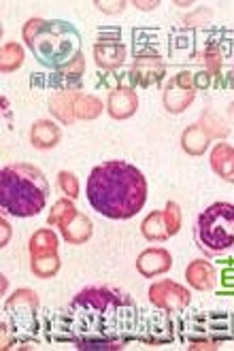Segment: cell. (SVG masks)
I'll return each instance as SVG.
<instances>
[{"instance_id": "cell-3", "label": "cell", "mask_w": 234, "mask_h": 351, "mask_svg": "<svg viewBox=\"0 0 234 351\" xmlns=\"http://www.w3.org/2000/svg\"><path fill=\"white\" fill-rule=\"evenodd\" d=\"M21 34L38 64L49 71H64L83 56V38L79 30L64 19L32 17L26 22Z\"/></svg>"}, {"instance_id": "cell-5", "label": "cell", "mask_w": 234, "mask_h": 351, "mask_svg": "<svg viewBox=\"0 0 234 351\" xmlns=\"http://www.w3.org/2000/svg\"><path fill=\"white\" fill-rule=\"evenodd\" d=\"M196 247L207 258H234V204L213 202L196 217Z\"/></svg>"}, {"instance_id": "cell-24", "label": "cell", "mask_w": 234, "mask_h": 351, "mask_svg": "<svg viewBox=\"0 0 234 351\" xmlns=\"http://www.w3.org/2000/svg\"><path fill=\"white\" fill-rule=\"evenodd\" d=\"M75 204H73V198H62L54 204V209L49 211V217H47V223L49 226H60L67 221L73 213H75Z\"/></svg>"}, {"instance_id": "cell-10", "label": "cell", "mask_w": 234, "mask_h": 351, "mask_svg": "<svg viewBox=\"0 0 234 351\" xmlns=\"http://www.w3.org/2000/svg\"><path fill=\"white\" fill-rule=\"evenodd\" d=\"M137 109H139V96L132 88H117L109 94V100H106V113L117 121L132 117Z\"/></svg>"}, {"instance_id": "cell-25", "label": "cell", "mask_w": 234, "mask_h": 351, "mask_svg": "<svg viewBox=\"0 0 234 351\" xmlns=\"http://www.w3.org/2000/svg\"><path fill=\"white\" fill-rule=\"evenodd\" d=\"M162 213H164V221H166V226H168L170 237L177 234L179 228H181V211H179V204H177L175 200L166 202V209H164Z\"/></svg>"}, {"instance_id": "cell-29", "label": "cell", "mask_w": 234, "mask_h": 351, "mask_svg": "<svg viewBox=\"0 0 234 351\" xmlns=\"http://www.w3.org/2000/svg\"><path fill=\"white\" fill-rule=\"evenodd\" d=\"M137 5H139L141 9H154V7H156L158 3H149V5H147V3H137Z\"/></svg>"}, {"instance_id": "cell-12", "label": "cell", "mask_w": 234, "mask_h": 351, "mask_svg": "<svg viewBox=\"0 0 234 351\" xmlns=\"http://www.w3.org/2000/svg\"><path fill=\"white\" fill-rule=\"evenodd\" d=\"M185 279L187 283L198 292H211L218 287V271L211 262L194 260L185 268Z\"/></svg>"}, {"instance_id": "cell-15", "label": "cell", "mask_w": 234, "mask_h": 351, "mask_svg": "<svg viewBox=\"0 0 234 351\" xmlns=\"http://www.w3.org/2000/svg\"><path fill=\"white\" fill-rule=\"evenodd\" d=\"M211 171L226 183H234V147L228 143H218L211 152Z\"/></svg>"}, {"instance_id": "cell-7", "label": "cell", "mask_w": 234, "mask_h": 351, "mask_svg": "<svg viewBox=\"0 0 234 351\" xmlns=\"http://www.w3.org/2000/svg\"><path fill=\"white\" fill-rule=\"evenodd\" d=\"M147 296H149V302L164 313H181L191 300V294L187 287L170 281V279L156 281L152 287H149Z\"/></svg>"}, {"instance_id": "cell-9", "label": "cell", "mask_w": 234, "mask_h": 351, "mask_svg": "<svg viewBox=\"0 0 234 351\" xmlns=\"http://www.w3.org/2000/svg\"><path fill=\"white\" fill-rule=\"evenodd\" d=\"M94 60L102 71H115L126 60V45L115 36H102L94 45Z\"/></svg>"}, {"instance_id": "cell-22", "label": "cell", "mask_w": 234, "mask_h": 351, "mask_svg": "<svg viewBox=\"0 0 234 351\" xmlns=\"http://www.w3.org/2000/svg\"><path fill=\"white\" fill-rule=\"evenodd\" d=\"M24 49L17 43H5L3 53H0V60H3V73H13L17 71L21 64H24Z\"/></svg>"}, {"instance_id": "cell-14", "label": "cell", "mask_w": 234, "mask_h": 351, "mask_svg": "<svg viewBox=\"0 0 234 351\" xmlns=\"http://www.w3.org/2000/svg\"><path fill=\"white\" fill-rule=\"evenodd\" d=\"M92 221L88 215H83L79 211H75L67 221L60 226V232H62V239L71 243V245H83L92 239Z\"/></svg>"}, {"instance_id": "cell-17", "label": "cell", "mask_w": 234, "mask_h": 351, "mask_svg": "<svg viewBox=\"0 0 234 351\" xmlns=\"http://www.w3.org/2000/svg\"><path fill=\"white\" fill-rule=\"evenodd\" d=\"M60 138H62V132L54 121L38 119L30 128V145L34 149H54L60 143Z\"/></svg>"}, {"instance_id": "cell-18", "label": "cell", "mask_w": 234, "mask_h": 351, "mask_svg": "<svg viewBox=\"0 0 234 351\" xmlns=\"http://www.w3.org/2000/svg\"><path fill=\"white\" fill-rule=\"evenodd\" d=\"M209 141H211V136L207 134V130L200 126V123H194V126H189L183 132L181 147L189 156H202L209 149Z\"/></svg>"}, {"instance_id": "cell-11", "label": "cell", "mask_w": 234, "mask_h": 351, "mask_svg": "<svg viewBox=\"0 0 234 351\" xmlns=\"http://www.w3.org/2000/svg\"><path fill=\"white\" fill-rule=\"evenodd\" d=\"M170 266H173V256L166 250H145L137 258V271L147 279H154L158 275L168 273Z\"/></svg>"}, {"instance_id": "cell-28", "label": "cell", "mask_w": 234, "mask_h": 351, "mask_svg": "<svg viewBox=\"0 0 234 351\" xmlns=\"http://www.w3.org/2000/svg\"><path fill=\"white\" fill-rule=\"evenodd\" d=\"M9 237H11V226H9L7 219H3V241H0V243H3V247L9 243Z\"/></svg>"}, {"instance_id": "cell-2", "label": "cell", "mask_w": 234, "mask_h": 351, "mask_svg": "<svg viewBox=\"0 0 234 351\" xmlns=\"http://www.w3.org/2000/svg\"><path fill=\"white\" fill-rule=\"evenodd\" d=\"M85 196L106 219H130L147 200V179L132 164L111 160L92 169Z\"/></svg>"}, {"instance_id": "cell-21", "label": "cell", "mask_w": 234, "mask_h": 351, "mask_svg": "<svg viewBox=\"0 0 234 351\" xmlns=\"http://www.w3.org/2000/svg\"><path fill=\"white\" fill-rule=\"evenodd\" d=\"M58 271H60V256L58 254L32 258V273L38 279H51L58 275Z\"/></svg>"}, {"instance_id": "cell-8", "label": "cell", "mask_w": 234, "mask_h": 351, "mask_svg": "<svg viewBox=\"0 0 234 351\" xmlns=\"http://www.w3.org/2000/svg\"><path fill=\"white\" fill-rule=\"evenodd\" d=\"M194 98H196V84H194L191 73H187V71L170 77L164 88V94H162V102H164L166 111L173 115L183 113L191 102H194Z\"/></svg>"}, {"instance_id": "cell-27", "label": "cell", "mask_w": 234, "mask_h": 351, "mask_svg": "<svg viewBox=\"0 0 234 351\" xmlns=\"http://www.w3.org/2000/svg\"><path fill=\"white\" fill-rule=\"evenodd\" d=\"M83 71H85V58L83 56H79L71 66H67L64 71H60L64 77H69V79H79L81 75H83Z\"/></svg>"}, {"instance_id": "cell-20", "label": "cell", "mask_w": 234, "mask_h": 351, "mask_svg": "<svg viewBox=\"0 0 234 351\" xmlns=\"http://www.w3.org/2000/svg\"><path fill=\"white\" fill-rule=\"evenodd\" d=\"M141 232L147 241H152V243H162L170 237L168 232V226L164 221V213L162 211H154V213H149L143 223H141Z\"/></svg>"}, {"instance_id": "cell-13", "label": "cell", "mask_w": 234, "mask_h": 351, "mask_svg": "<svg viewBox=\"0 0 234 351\" xmlns=\"http://www.w3.org/2000/svg\"><path fill=\"white\" fill-rule=\"evenodd\" d=\"M132 79L139 86H154L164 77V62L160 56H141L132 66Z\"/></svg>"}, {"instance_id": "cell-1", "label": "cell", "mask_w": 234, "mask_h": 351, "mask_svg": "<svg viewBox=\"0 0 234 351\" xmlns=\"http://www.w3.org/2000/svg\"><path fill=\"white\" fill-rule=\"evenodd\" d=\"M141 332L139 306L117 287H85L71 304L45 317V337L56 343H73L81 351H113L137 341Z\"/></svg>"}, {"instance_id": "cell-4", "label": "cell", "mask_w": 234, "mask_h": 351, "mask_svg": "<svg viewBox=\"0 0 234 351\" xmlns=\"http://www.w3.org/2000/svg\"><path fill=\"white\" fill-rule=\"evenodd\" d=\"M49 183L32 164H11L0 175V204L13 217H34L45 209Z\"/></svg>"}, {"instance_id": "cell-6", "label": "cell", "mask_w": 234, "mask_h": 351, "mask_svg": "<svg viewBox=\"0 0 234 351\" xmlns=\"http://www.w3.org/2000/svg\"><path fill=\"white\" fill-rule=\"evenodd\" d=\"M38 313V298L32 290H21L13 292L11 298L5 302V322L3 330L5 332H13L15 337H34L38 330L36 322Z\"/></svg>"}, {"instance_id": "cell-16", "label": "cell", "mask_w": 234, "mask_h": 351, "mask_svg": "<svg viewBox=\"0 0 234 351\" xmlns=\"http://www.w3.org/2000/svg\"><path fill=\"white\" fill-rule=\"evenodd\" d=\"M81 98V92L69 90V92H56L49 100V111L64 123V126H71L77 119L75 117V105Z\"/></svg>"}, {"instance_id": "cell-23", "label": "cell", "mask_w": 234, "mask_h": 351, "mask_svg": "<svg viewBox=\"0 0 234 351\" xmlns=\"http://www.w3.org/2000/svg\"><path fill=\"white\" fill-rule=\"evenodd\" d=\"M102 113V102L96 96H83L75 105V117L77 119H96Z\"/></svg>"}, {"instance_id": "cell-19", "label": "cell", "mask_w": 234, "mask_h": 351, "mask_svg": "<svg viewBox=\"0 0 234 351\" xmlns=\"http://www.w3.org/2000/svg\"><path fill=\"white\" fill-rule=\"evenodd\" d=\"M28 252H30V258L58 254V237L49 228H43V230L34 232L28 243Z\"/></svg>"}, {"instance_id": "cell-26", "label": "cell", "mask_w": 234, "mask_h": 351, "mask_svg": "<svg viewBox=\"0 0 234 351\" xmlns=\"http://www.w3.org/2000/svg\"><path fill=\"white\" fill-rule=\"evenodd\" d=\"M58 185H60V190L67 194L69 198H77L79 196V181L73 173L69 171H62L58 173Z\"/></svg>"}]
</instances>
